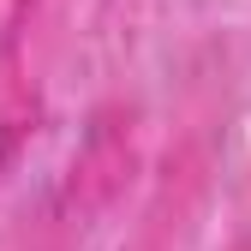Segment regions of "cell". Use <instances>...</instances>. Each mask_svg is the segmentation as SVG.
I'll return each instance as SVG.
<instances>
[]
</instances>
